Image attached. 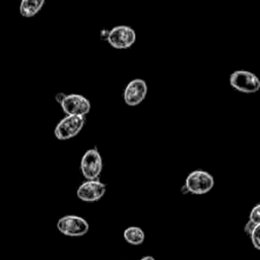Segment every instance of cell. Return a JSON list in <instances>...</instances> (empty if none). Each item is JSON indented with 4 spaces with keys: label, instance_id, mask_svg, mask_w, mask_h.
I'll return each instance as SVG.
<instances>
[{
    "label": "cell",
    "instance_id": "1",
    "mask_svg": "<svg viewBox=\"0 0 260 260\" xmlns=\"http://www.w3.org/2000/svg\"><path fill=\"white\" fill-rule=\"evenodd\" d=\"M63 112L67 116H84L90 111V103L87 98L79 93H59L56 96Z\"/></svg>",
    "mask_w": 260,
    "mask_h": 260
},
{
    "label": "cell",
    "instance_id": "2",
    "mask_svg": "<svg viewBox=\"0 0 260 260\" xmlns=\"http://www.w3.org/2000/svg\"><path fill=\"white\" fill-rule=\"evenodd\" d=\"M214 186V178L204 170H195L191 172L183 186L186 192L194 195H203L208 193Z\"/></svg>",
    "mask_w": 260,
    "mask_h": 260
},
{
    "label": "cell",
    "instance_id": "3",
    "mask_svg": "<svg viewBox=\"0 0 260 260\" xmlns=\"http://www.w3.org/2000/svg\"><path fill=\"white\" fill-rule=\"evenodd\" d=\"M230 85L243 93H254L260 89V79L248 70H236L230 75Z\"/></svg>",
    "mask_w": 260,
    "mask_h": 260
},
{
    "label": "cell",
    "instance_id": "4",
    "mask_svg": "<svg viewBox=\"0 0 260 260\" xmlns=\"http://www.w3.org/2000/svg\"><path fill=\"white\" fill-rule=\"evenodd\" d=\"M84 116H65L55 127L54 134L58 140H68L75 137L85 125Z\"/></svg>",
    "mask_w": 260,
    "mask_h": 260
},
{
    "label": "cell",
    "instance_id": "5",
    "mask_svg": "<svg viewBox=\"0 0 260 260\" xmlns=\"http://www.w3.org/2000/svg\"><path fill=\"white\" fill-rule=\"evenodd\" d=\"M103 158L99 150L93 147L87 149L80 160V171L86 180L99 179L103 171Z\"/></svg>",
    "mask_w": 260,
    "mask_h": 260
},
{
    "label": "cell",
    "instance_id": "6",
    "mask_svg": "<svg viewBox=\"0 0 260 260\" xmlns=\"http://www.w3.org/2000/svg\"><path fill=\"white\" fill-rule=\"evenodd\" d=\"M57 229L61 234L65 236L81 237L88 232L89 224L87 220L81 216L68 214L58 219Z\"/></svg>",
    "mask_w": 260,
    "mask_h": 260
},
{
    "label": "cell",
    "instance_id": "7",
    "mask_svg": "<svg viewBox=\"0 0 260 260\" xmlns=\"http://www.w3.org/2000/svg\"><path fill=\"white\" fill-rule=\"evenodd\" d=\"M106 40L115 49H127L135 43L136 32L128 25H117L108 32Z\"/></svg>",
    "mask_w": 260,
    "mask_h": 260
},
{
    "label": "cell",
    "instance_id": "8",
    "mask_svg": "<svg viewBox=\"0 0 260 260\" xmlns=\"http://www.w3.org/2000/svg\"><path fill=\"white\" fill-rule=\"evenodd\" d=\"M107 185L101 180H85L76 190L77 197L85 202H94L100 200L106 193Z\"/></svg>",
    "mask_w": 260,
    "mask_h": 260
},
{
    "label": "cell",
    "instance_id": "9",
    "mask_svg": "<svg viewBox=\"0 0 260 260\" xmlns=\"http://www.w3.org/2000/svg\"><path fill=\"white\" fill-rule=\"evenodd\" d=\"M147 94V84L141 78H135L129 81L123 90V100L126 105L135 107L144 101Z\"/></svg>",
    "mask_w": 260,
    "mask_h": 260
},
{
    "label": "cell",
    "instance_id": "10",
    "mask_svg": "<svg viewBox=\"0 0 260 260\" xmlns=\"http://www.w3.org/2000/svg\"><path fill=\"white\" fill-rule=\"evenodd\" d=\"M45 5L44 0H22L19 5V12L23 17L35 16Z\"/></svg>",
    "mask_w": 260,
    "mask_h": 260
},
{
    "label": "cell",
    "instance_id": "11",
    "mask_svg": "<svg viewBox=\"0 0 260 260\" xmlns=\"http://www.w3.org/2000/svg\"><path fill=\"white\" fill-rule=\"evenodd\" d=\"M123 237L125 241L131 245H140L145 239L144 232L139 226L127 228L123 233Z\"/></svg>",
    "mask_w": 260,
    "mask_h": 260
},
{
    "label": "cell",
    "instance_id": "12",
    "mask_svg": "<svg viewBox=\"0 0 260 260\" xmlns=\"http://www.w3.org/2000/svg\"><path fill=\"white\" fill-rule=\"evenodd\" d=\"M251 242L255 249L260 251V224H256L251 236H250Z\"/></svg>",
    "mask_w": 260,
    "mask_h": 260
},
{
    "label": "cell",
    "instance_id": "13",
    "mask_svg": "<svg viewBox=\"0 0 260 260\" xmlns=\"http://www.w3.org/2000/svg\"><path fill=\"white\" fill-rule=\"evenodd\" d=\"M249 220L254 222L255 224H260V203L256 204L250 211Z\"/></svg>",
    "mask_w": 260,
    "mask_h": 260
},
{
    "label": "cell",
    "instance_id": "14",
    "mask_svg": "<svg viewBox=\"0 0 260 260\" xmlns=\"http://www.w3.org/2000/svg\"><path fill=\"white\" fill-rule=\"evenodd\" d=\"M255 223L254 222H252L251 220H248L247 221V223L245 224V226H244V231H245V233L250 237L251 236V234H252V232H253V230H254V228H255Z\"/></svg>",
    "mask_w": 260,
    "mask_h": 260
},
{
    "label": "cell",
    "instance_id": "15",
    "mask_svg": "<svg viewBox=\"0 0 260 260\" xmlns=\"http://www.w3.org/2000/svg\"><path fill=\"white\" fill-rule=\"evenodd\" d=\"M140 260H155V259L152 256H145V257L141 258Z\"/></svg>",
    "mask_w": 260,
    "mask_h": 260
}]
</instances>
